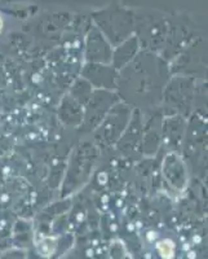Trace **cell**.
I'll return each mask as SVG.
<instances>
[{
  "instance_id": "5",
  "label": "cell",
  "mask_w": 208,
  "mask_h": 259,
  "mask_svg": "<svg viewBox=\"0 0 208 259\" xmlns=\"http://www.w3.org/2000/svg\"><path fill=\"white\" fill-rule=\"evenodd\" d=\"M122 259H131V258H129V256H128V255H124V256H123V258H122Z\"/></svg>"
},
{
  "instance_id": "4",
  "label": "cell",
  "mask_w": 208,
  "mask_h": 259,
  "mask_svg": "<svg viewBox=\"0 0 208 259\" xmlns=\"http://www.w3.org/2000/svg\"><path fill=\"white\" fill-rule=\"evenodd\" d=\"M2 29H3V21L0 18V32H2Z\"/></svg>"
},
{
  "instance_id": "2",
  "label": "cell",
  "mask_w": 208,
  "mask_h": 259,
  "mask_svg": "<svg viewBox=\"0 0 208 259\" xmlns=\"http://www.w3.org/2000/svg\"><path fill=\"white\" fill-rule=\"evenodd\" d=\"M26 255L27 253L24 249L15 247V249H9L0 254V259H26Z\"/></svg>"
},
{
  "instance_id": "1",
  "label": "cell",
  "mask_w": 208,
  "mask_h": 259,
  "mask_svg": "<svg viewBox=\"0 0 208 259\" xmlns=\"http://www.w3.org/2000/svg\"><path fill=\"white\" fill-rule=\"evenodd\" d=\"M157 251L162 259H173L176 254V245L170 239L161 240L157 242Z\"/></svg>"
},
{
  "instance_id": "3",
  "label": "cell",
  "mask_w": 208,
  "mask_h": 259,
  "mask_svg": "<svg viewBox=\"0 0 208 259\" xmlns=\"http://www.w3.org/2000/svg\"><path fill=\"white\" fill-rule=\"evenodd\" d=\"M26 259H45V258H43V256H40L38 253H36V254H30V253H27Z\"/></svg>"
}]
</instances>
